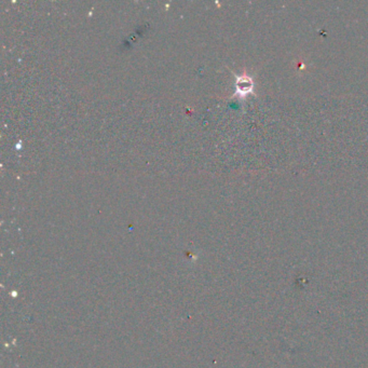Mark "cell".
<instances>
[{
  "instance_id": "obj_1",
  "label": "cell",
  "mask_w": 368,
  "mask_h": 368,
  "mask_svg": "<svg viewBox=\"0 0 368 368\" xmlns=\"http://www.w3.org/2000/svg\"><path fill=\"white\" fill-rule=\"evenodd\" d=\"M253 90V81L251 78L246 77H239L237 79V91L239 92L240 94L245 95Z\"/></svg>"
}]
</instances>
